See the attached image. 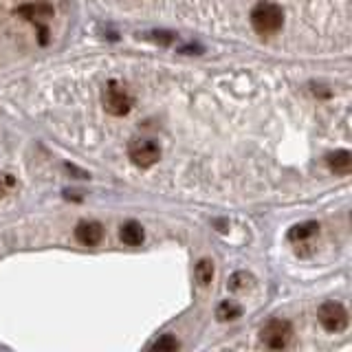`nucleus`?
Segmentation results:
<instances>
[{
    "instance_id": "f257e3e1",
    "label": "nucleus",
    "mask_w": 352,
    "mask_h": 352,
    "mask_svg": "<svg viewBox=\"0 0 352 352\" xmlns=\"http://www.w3.org/2000/svg\"><path fill=\"white\" fill-rule=\"evenodd\" d=\"M249 20L258 36L269 38V36H275V33L284 27V9L278 3H271V0H260V3L251 9Z\"/></svg>"
},
{
    "instance_id": "f03ea898",
    "label": "nucleus",
    "mask_w": 352,
    "mask_h": 352,
    "mask_svg": "<svg viewBox=\"0 0 352 352\" xmlns=\"http://www.w3.org/2000/svg\"><path fill=\"white\" fill-rule=\"evenodd\" d=\"M291 339H293V326L291 322H286L282 317L269 319V322L260 328V341L264 348L282 350L291 344Z\"/></svg>"
},
{
    "instance_id": "7ed1b4c3",
    "label": "nucleus",
    "mask_w": 352,
    "mask_h": 352,
    "mask_svg": "<svg viewBox=\"0 0 352 352\" xmlns=\"http://www.w3.org/2000/svg\"><path fill=\"white\" fill-rule=\"evenodd\" d=\"M102 104L106 108V113L115 115V117H124L130 113L132 106H135V99H132L130 91L124 84L108 82L102 93Z\"/></svg>"
},
{
    "instance_id": "20e7f679",
    "label": "nucleus",
    "mask_w": 352,
    "mask_h": 352,
    "mask_svg": "<svg viewBox=\"0 0 352 352\" xmlns=\"http://www.w3.org/2000/svg\"><path fill=\"white\" fill-rule=\"evenodd\" d=\"M128 157L130 161L141 170H148L152 165H157L161 159V148L154 139H146V137H137L130 141L128 146Z\"/></svg>"
},
{
    "instance_id": "39448f33",
    "label": "nucleus",
    "mask_w": 352,
    "mask_h": 352,
    "mask_svg": "<svg viewBox=\"0 0 352 352\" xmlns=\"http://www.w3.org/2000/svg\"><path fill=\"white\" fill-rule=\"evenodd\" d=\"M317 319L328 333H344L350 324V315L346 311V306L339 302H326L319 306Z\"/></svg>"
},
{
    "instance_id": "423d86ee",
    "label": "nucleus",
    "mask_w": 352,
    "mask_h": 352,
    "mask_svg": "<svg viewBox=\"0 0 352 352\" xmlns=\"http://www.w3.org/2000/svg\"><path fill=\"white\" fill-rule=\"evenodd\" d=\"M75 240L84 247H97L104 240V225L97 220H82L75 227Z\"/></svg>"
},
{
    "instance_id": "0eeeda50",
    "label": "nucleus",
    "mask_w": 352,
    "mask_h": 352,
    "mask_svg": "<svg viewBox=\"0 0 352 352\" xmlns=\"http://www.w3.org/2000/svg\"><path fill=\"white\" fill-rule=\"evenodd\" d=\"M326 163L330 172H335L339 176H348L352 172V154L348 150H337V152H330L326 157Z\"/></svg>"
},
{
    "instance_id": "6e6552de",
    "label": "nucleus",
    "mask_w": 352,
    "mask_h": 352,
    "mask_svg": "<svg viewBox=\"0 0 352 352\" xmlns=\"http://www.w3.org/2000/svg\"><path fill=\"white\" fill-rule=\"evenodd\" d=\"M16 14L29 22H40V20L53 18V7L47 3H31V5H22L20 9H16Z\"/></svg>"
},
{
    "instance_id": "1a4fd4ad",
    "label": "nucleus",
    "mask_w": 352,
    "mask_h": 352,
    "mask_svg": "<svg viewBox=\"0 0 352 352\" xmlns=\"http://www.w3.org/2000/svg\"><path fill=\"white\" fill-rule=\"evenodd\" d=\"M119 236H121V240H124V245H128V247H139L143 242V238H146V234H143V227L139 223H135V220L121 225Z\"/></svg>"
},
{
    "instance_id": "9d476101",
    "label": "nucleus",
    "mask_w": 352,
    "mask_h": 352,
    "mask_svg": "<svg viewBox=\"0 0 352 352\" xmlns=\"http://www.w3.org/2000/svg\"><path fill=\"white\" fill-rule=\"evenodd\" d=\"M319 234V225L317 223H302V225H295L291 231H289V240L291 242H302V240H308Z\"/></svg>"
},
{
    "instance_id": "9b49d317",
    "label": "nucleus",
    "mask_w": 352,
    "mask_h": 352,
    "mask_svg": "<svg viewBox=\"0 0 352 352\" xmlns=\"http://www.w3.org/2000/svg\"><path fill=\"white\" fill-rule=\"evenodd\" d=\"M194 275H196V282L201 284V286H209V284H212V280H214V262L203 258L201 262L196 264Z\"/></svg>"
},
{
    "instance_id": "f8f14e48",
    "label": "nucleus",
    "mask_w": 352,
    "mask_h": 352,
    "mask_svg": "<svg viewBox=\"0 0 352 352\" xmlns=\"http://www.w3.org/2000/svg\"><path fill=\"white\" fill-rule=\"evenodd\" d=\"M242 315V308L234 302H223L218 308H216V317L218 322H234Z\"/></svg>"
},
{
    "instance_id": "ddd939ff",
    "label": "nucleus",
    "mask_w": 352,
    "mask_h": 352,
    "mask_svg": "<svg viewBox=\"0 0 352 352\" xmlns=\"http://www.w3.org/2000/svg\"><path fill=\"white\" fill-rule=\"evenodd\" d=\"M249 284H251V275L245 273V271H238V273L231 275L229 289H231V291H242V289H247Z\"/></svg>"
},
{
    "instance_id": "4468645a",
    "label": "nucleus",
    "mask_w": 352,
    "mask_h": 352,
    "mask_svg": "<svg viewBox=\"0 0 352 352\" xmlns=\"http://www.w3.org/2000/svg\"><path fill=\"white\" fill-rule=\"evenodd\" d=\"M154 350H179L181 348V344L176 341L172 335H163L159 341H154V346H152Z\"/></svg>"
},
{
    "instance_id": "2eb2a0df",
    "label": "nucleus",
    "mask_w": 352,
    "mask_h": 352,
    "mask_svg": "<svg viewBox=\"0 0 352 352\" xmlns=\"http://www.w3.org/2000/svg\"><path fill=\"white\" fill-rule=\"evenodd\" d=\"M16 187V179L11 174L0 172V198H5L11 190Z\"/></svg>"
}]
</instances>
